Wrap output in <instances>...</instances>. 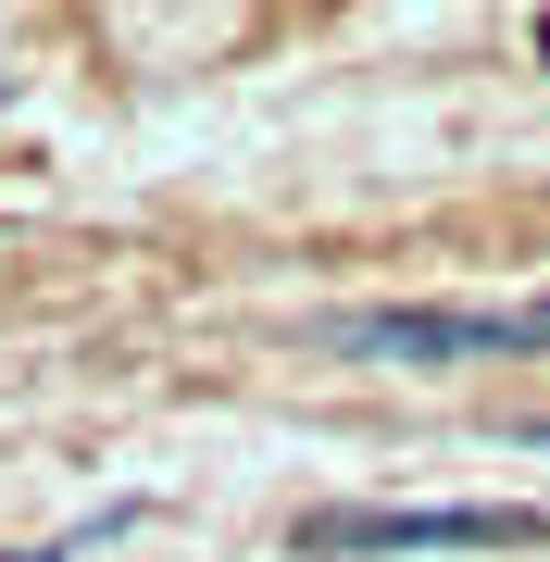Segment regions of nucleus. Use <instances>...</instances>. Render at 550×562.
<instances>
[{
  "label": "nucleus",
  "instance_id": "1",
  "mask_svg": "<svg viewBox=\"0 0 550 562\" xmlns=\"http://www.w3.org/2000/svg\"><path fill=\"white\" fill-rule=\"evenodd\" d=\"M338 350H363V362H501V350H550V301H489V313H350Z\"/></svg>",
  "mask_w": 550,
  "mask_h": 562
},
{
  "label": "nucleus",
  "instance_id": "4",
  "mask_svg": "<svg viewBox=\"0 0 550 562\" xmlns=\"http://www.w3.org/2000/svg\"><path fill=\"white\" fill-rule=\"evenodd\" d=\"M538 63H550V13H538Z\"/></svg>",
  "mask_w": 550,
  "mask_h": 562
},
{
  "label": "nucleus",
  "instance_id": "2",
  "mask_svg": "<svg viewBox=\"0 0 550 562\" xmlns=\"http://www.w3.org/2000/svg\"><path fill=\"white\" fill-rule=\"evenodd\" d=\"M313 562H338V550H538L550 538V513H301L288 525Z\"/></svg>",
  "mask_w": 550,
  "mask_h": 562
},
{
  "label": "nucleus",
  "instance_id": "3",
  "mask_svg": "<svg viewBox=\"0 0 550 562\" xmlns=\"http://www.w3.org/2000/svg\"><path fill=\"white\" fill-rule=\"evenodd\" d=\"M113 525H138V513L113 501V513H88V525H63V538H38V550H0V562H76V550H101Z\"/></svg>",
  "mask_w": 550,
  "mask_h": 562
}]
</instances>
